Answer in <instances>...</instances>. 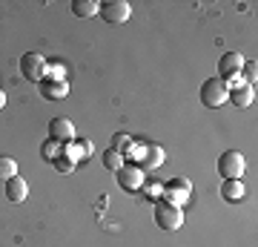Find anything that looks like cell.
I'll use <instances>...</instances> for the list:
<instances>
[{
    "label": "cell",
    "instance_id": "obj_7",
    "mask_svg": "<svg viewBox=\"0 0 258 247\" xmlns=\"http://www.w3.org/2000/svg\"><path fill=\"white\" fill-rule=\"evenodd\" d=\"M241 66H244V55H241V52H227V55L218 61V78H221L224 83L238 81Z\"/></svg>",
    "mask_w": 258,
    "mask_h": 247
},
{
    "label": "cell",
    "instance_id": "obj_11",
    "mask_svg": "<svg viewBox=\"0 0 258 247\" xmlns=\"http://www.w3.org/2000/svg\"><path fill=\"white\" fill-rule=\"evenodd\" d=\"M29 195V184L26 178H20V175H15V178H9L6 181V202L12 204H23Z\"/></svg>",
    "mask_w": 258,
    "mask_h": 247
},
{
    "label": "cell",
    "instance_id": "obj_6",
    "mask_svg": "<svg viewBox=\"0 0 258 247\" xmlns=\"http://www.w3.org/2000/svg\"><path fill=\"white\" fill-rule=\"evenodd\" d=\"M115 175H118V184H120L126 192H141V187L147 184V178H144V170H141L138 164H123Z\"/></svg>",
    "mask_w": 258,
    "mask_h": 247
},
{
    "label": "cell",
    "instance_id": "obj_9",
    "mask_svg": "<svg viewBox=\"0 0 258 247\" xmlns=\"http://www.w3.org/2000/svg\"><path fill=\"white\" fill-rule=\"evenodd\" d=\"M49 138H55L60 144H72L75 141V124L69 118H52L49 121Z\"/></svg>",
    "mask_w": 258,
    "mask_h": 247
},
{
    "label": "cell",
    "instance_id": "obj_2",
    "mask_svg": "<svg viewBox=\"0 0 258 247\" xmlns=\"http://www.w3.org/2000/svg\"><path fill=\"white\" fill-rule=\"evenodd\" d=\"M20 72H23V78L32 83H40L46 81L49 75V64L43 55H37V52H26V55L20 58Z\"/></svg>",
    "mask_w": 258,
    "mask_h": 247
},
{
    "label": "cell",
    "instance_id": "obj_8",
    "mask_svg": "<svg viewBox=\"0 0 258 247\" xmlns=\"http://www.w3.org/2000/svg\"><path fill=\"white\" fill-rule=\"evenodd\" d=\"M227 101H230L232 107H238V110H247V107H252V101H255V86H249V83H244V81H232L230 98H227Z\"/></svg>",
    "mask_w": 258,
    "mask_h": 247
},
{
    "label": "cell",
    "instance_id": "obj_18",
    "mask_svg": "<svg viewBox=\"0 0 258 247\" xmlns=\"http://www.w3.org/2000/svg\"><path fill=\"white\" fill-rule=\"evenodd\" d=\"M18 175V161L12 156H0V181H9Z\"/></svg>",
    "mask_w": 258,
    "mask_h": 247
},
{
    "label": "cell",
    "instance_id": "obj_3",
    "mask_svg": "<svg viewBox=\"0 0 258 247\" xmlns=\"http://www.w3.org/2000/svg\"><path fill=\"white\" fill-rule=\"evenodd\" d=\"M244 156H241L238 150H227L221 158H218V173H221L224 181H241V175H244Z\"/></svg>",
    "mask_w": 258,
    "mask_h": 247
},
{
    "label": "cell",
    "instance_id": "obj_21",
    "mask_svg": "<svg viewBox=\"0 0 258 247\" xmlns=\"http://www.w3.org/2000/svg\"><path fill=\"white\" fill-rule=\"evenodd\" d=\"M55 170H57V173H72L75 161L69 156H60V158H55Z\"/></svg>",
    "mask_w": 258,
    "mask_h": 247
},
{
    "label": "cell",
    "instance_id": "obj_22",
    "mask_svg": "<svg viewBox=\"0 0 258 247\" xmlns=\"http://www.w3.org/2000/svg\"><path fill=\"white\" fill-rule=\"evenodd\" d=\"M78 144H81V150H83V156H86V158L92 156V141H86V138H83V141H78Z\"/></svg>",
    "mask_w": 258,
    "mask_h": 247
},
{
    "label": "cell",
    "instance_id": "obj_4",
    "mask_svg": "<svg viewBox=\"0 0 258 247\" xmlns=\"http://www.w3.org/2000/svg\"><path fill=\"white\" fill-rule=\"evenodd\" d=\"M155 221L161 230H178L181 224H184V213H181V207H172V204L166 202H155Z\"/></svg>",
    "mask_w": 258,
    "mask_h": 247
},
{
    "label": "cell",
    "instance_id": "obj_12",
    "mask_svg": "<svg viewBox=\"0 0 258 247\" xmlns=\"http://www.w3.org/2000/svg\"><path fill=\"white\" fill-rule=\"evenodd\" d=\"M40 95L49 98V101H60V98L69 95V81H52V78H46V81H40Z\"/></svg>",
    "mask_w": 258,
    "mask_h": 247
},
{
    "label": "cell",
    "instance_id": "obj_15",
    "mask_svg": "<svg viewBox=\"0 0 258 247\" xmlns=\"http://www.w3.org/2000/svg\"><path fill=\"white\" fill-rule=\"evenodd\" d=\"M60 156H63V144H60V141H55V138H46V141H43V146H40V158L55 164V158H60Z\"/></svg>",
    "mask_w": 258,
    "mask_h": 247
},
{
    "label": "cell",
    "instance_id": "obj_14",
    "mask_svg": "<svg viewBox=\"0 0 258 247\" xmlns=\"http://www.w3.org/2000/svg\"><path fill=\"white\" fill-rule=\"evenodd\" d=\"M98 9H101V3H95V0H72L75 18H92V15H98Z\"/></svg>",
    "mask_w": 258,
    "mask_h": 247
},
{
    "label": "cell",
    "instance_id": "obj_5",
    "mask_svg": "<svg viewBox=\"0 0 258 247\" xmlns=\"http://www.w3.org/2000/svg\"><path fill=\"white\" fill-rule=\"evenodd\" d=\"M98 15H101L106 23L118 26V23H126V20H129V15H132V6H129L126 0H106V3H101Z\"/></svg>",
    "mask_w": 258,
    "mask_h": 247
},
{
    "label": "cell",
    "instance_id": "obj_10",
    "mask_svg": "<svg viewBox=\"0 0 258 247\" xmlns=\"http://www.w3.org/2000/svg\"><path fill=\"white\" fill-rule=\"evenodd\" d=\"M186 195H189V181L186 178H178L169 187H164V202L172 204V207H181V202H186Z\"/></svg>",
    "mask_w": 258,
    "mask_h": 247
},
{
    "label": "cell",
    "instance_id": "obj_13",
    "mask_svg": "<svg viewBox=\"0 0 258 247\" xmlns=\"http://www.w3.org/2000/svg\"><path fill=\"white\" fill-rule=\"evenodd\" d=\"M158 164H164V150H161V146H147L144 156H141V161H138V167L147 173V170H152V167H158Z\"/></svg>",
    "mask_w": 258,
    "mask_h": 247
},
{
    "label": "cell",
    "instance_id": "obj_1",
    "mask_svg": "<svg viewBox=\"0 0 258 247\" xmlns=\"http://www.w3.org/2000/svg\"><path fill=\"white\" fill-rule=\"evenodd\" d=\"M230 98V83H224L221 78H207L201 86V104L204 107H210V110H218L224 107Z\"/></svg>",
    "mask_w": 258,
    "mask_h": 247
},
{
    "label": "cell",
    "instance_id": "obj_20",
    "mask_svg": "<svg viewBox=\"0 0 258 247\" xmlns=\"http://www.w3.org/2000/svg\"><path fill=\"white\" fill-rule=\"evenodd\" d=\"M132 144H135V141H132L129 135H123V132H118V135L112 138V150H118L120 156H123V153H126V150H129Z\"/></svg>",
    "mask_w": 258,
    "mask_h": 247
},
{
    "label": "cell",
    "instance_id": "obj_17",
    "mask_svg": "<svg viewBox=\"0 0 258 247\" xmlns=\"http://www.w3.org/2000/svg\"><path fill=\"white\" fill-rule=\"evenodd\" d=\"M126 164V161H123V156H120L118 150H106V153H103V167H106V170H109V173H118L120 167Z\"/></svg>",
    "mask_w": 258,
    "mask_h": 247
},
{
    "label": "cell",
    "instance_id": "obj_19",
    "mask_svg": "<svg viewBox=\"0 0 258 247\" xmlns=\"http://www.w3.org/2000/svg\"><path fill=\"white\" fill-rule=\"evenodd\" d=\"M238 78H241L244 83H249V86H255V81H258V66H255V61H244Z\"/></svg>",
    "mask_w": 258,
    "mask_h": 247
},
{
    "label": "cell",
    "instance_id": "obj_16",
    "mask_svg": "<svg viewBox=\"0 0 258 247\" xmlns=\"http://www.w3.org/2000/svg\"><path fill=\"white\" fill-rule=\"evenodd\" d=\"M221 195L227 199V202H241V199H244V184L241 181H224Z\"/></svg>",
    "mask_w": 258,
    "mask_h": 247
},
{
    "label": "cell",
    "instance_id": "obj_23",
    "mask_svg": "<svg viewBox=\"0 0 258 247\" xmlns=\"http://www.w3.org/2000/svg\"><path fill=\"white\" fill-rule=\"evenodd\" d=\"M3 107H6V92L0 89V110H3Z\"/></svg>",
    "mask_w": 258,
    "mask_h": 247
}]
</instances>
